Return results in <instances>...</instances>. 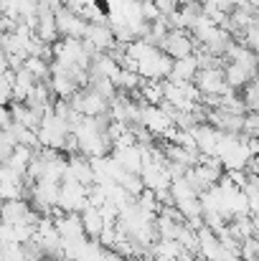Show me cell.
<instances>
[{"mask_svg":"<svg viewBox=\"0 0 259 261\" xmlns=\"http://www.w3.org/2000/svg\"><path fill=\"white\" fill-rule=\"evenodd\" d=\"M36 137H38L41 150H56L59 152L64 147L66 137H69V122L64 117H56L54 112H49V114L41 117Z\"/></svg>","mask_w":259,"mask_h":261,"instance_id":"obj_1","label":"cell"},{"mask_svg":"<svg viewBox=\"0 0 259 261\" xmlns=\"http://www.w3.org/2000/svg\"><path fill=\"white\" fill-rule=\"evenodd\" d=\"M171 66H173L171 59H168L158 46H153L143 59L135 61V74H137L143 82H166L168 74H171Z\"/></svg>","mask_w":259,"mask_h":261,"instance_id":"obj_2","label":"cell"},{"mask_svg":"<svg viewBox=\"0 0 259 261\" xmlns=\"http://www.w3.org/2000/svg\"><path fill=\"white\" fill-rule=\"evenodd\" d=\"M86 205V188L77 180H61L59 182V203L56 208L61 213H82Z\"/></svg>","mask_w":259,"mask_h":261,"instance_id":"obj_3","label":"cell"},{"mask_svg":"<svg viewBox=\"0 0 259 261\" xmlns=\"http://www.w3.org/2000/svg\"><path fill=\"white\" fill-rule=\"evenodd\" d=\"M72 112L79 114V117H104L107 109H109V101L104 96H99L97 91L84 89V91H77L72 96Z\"/></svg>","mask_w":259,"mask_h":261,"instance_id":"obj_4","label":"cell"},{"mask_svg":"<svg viewBox=\"0 0 259 261\" xmlns=\"http://www.w3.org/2000/svg\"><path fill=\"white\" fill-rule=\"evenodd\" d=\"M41 218L38 211H33L23 198L20 200H8V203H0V223H8V226H15V223H28V226H36Z\"/></svg>","mask_w":259,"mask_h":261,"instance_id":"obj_5","label":"cell"},{"mask_svg":"<svg viewBox=\"0 0 259 261\" xmlns=\"http://www.w3.org/2000/svg\"><path fill=\"white\" fill-rule=\"evenodd\" d=\"M158 48H160L171 61H178V59L193 56L196 43H193V38H191L185 31H168V33H166V38L158 43Z\"/></svg>","mask_w":259,"mask_h":261,"instance_id":"obj_6","label":"cell"},{"mask_svg":"<svg viewBox=\"0 0 259 261\" xmlns=\"http://www.w3.org/2000/svg\"><path fill=\"white\" fill-rule=\"evenodd\" d=\"M193 87L198 89L201 96H221V94L229 91V87L224 84V71H221V66L198 69L196 76H193Z\"/></svg>","mask_w":259,"mask_h":261,"instance_id":"obj_7","label":"cell"},{"mask_svg":"<svg viewBox=\"0 0 259 261\" xmlns=\"http://www.w3.org/2000/svg\"><path fill=\"white\" fill-rule=\"evenodd\" d=\"M137 127L148 129L153 137H163L173 127V122L168 119V114L160 107H140V117H137Z\"/></svg>","mask_w":259,"mask_h":261,"instance_id":"obj_8","label":"cell"},{"mask_svg":"<svg viewBox=\"0 0 259 261\" xmlns=\"http://www.w3.org/2000/svg\"><path fill=\"white\" fill-rule=\"evenodd\" d=\"M54 18H56V33H59V36L82 41V36H84V31H86V23L77 15V13H72V10L61 8V10H56V13H54Z\"/></svg>","mask_w":259,"mask_h":261,"instance_id":"obj_9","label":"cell"},{"mask_svg":"<svg viewBox=\"0 0 259 261\" xmlns=\"http://www.w3.org/2000/svg\"><path fill=\"white\" fill-rule=\"evenodd\" d=\"M31 195H33V203L38 211H43L46 216L56 208L59 203V185L56 182H43V180H36L33 188H31Z\"/></svg>","mask_w":259,"mask_h":261,"instance_id":"obj_10","label":"cell"},{"mask_svg":"<svg viewBox=\"0 0 259 261\" xmlns=\"http://www.w3.org/2000/svg\"><path fill=\"white\" fill-rule=\"evenodd\" d=\"M249 163V152H247V145H244V135H239V140L219 158V165L221 170L231 173V170H244Z\"/></svg>","mask_w":259,"mask_h":261,"instance_id":"obj_11","label":"cell"},{"mask_svg":"<svg viewBox=\"0 0 259 261\" xmlns=\"http://www.w3.org/2000/svg\"><path fill=\"white\" fill-rule=\"evenodd\" d=\"M125 173H132V175H140L143 170V150L140 145H132V147H120V150H112L109 155Z\"/></svg>","mask_w":259,"mask_h":261,"instance_id":"obj_12","label":"cell"},{"mask_svg":"<svg viewBox=\"0 0 259 261\" xmlns=\"http://www.w3.org/2000/svg\"><path fill=\"white\" fill-rule=\"evenodd\" d=\"M221 71H224V84L234 91H239L249 82H254V71H249V69L234 64V61H226V66H221Z\"/></svg>","mask_w":259,"mask_h":261,"instance_id":"obj_13","label":"cell"},{"mask_svg":"<svg viewBox=\"0 0 259 261\" xmlns=\"http://www.w3.org/2000/svg\"><path fill=\"white\" fill-rule=\"evenodd\" d=\"M198 71V59L196 56H185V59H178L173 61L171 74H168V82H175V84H185V82H193Z\"/></svg>","mask_w":259,"mask_h":261,"instance_id":"obj_14","label":"cell"},{"mask_svg":"<svg viewBox=\"0 0 259 261\" xmlns=\"http://www.w3.org/2000/svg\"><path fill=\"white\" fill-rule=\"evenodd\" d=\"M36 84H38V82H33V76L26 74L23 69L13 71V74H10V91H13V99H10V101H26Z\"/></svg>","mask_w":259,"mask_h":261,"instance_id":"obj_15","label":"cell"},{"mask_svg":"<svg viewBox=\"0 0 259 261\" xmlns=\"http://www.w3.org/2000/svg\"><path fill=\"white\" fill-rule=\"evenodd\" d=\"M79 221H82V231H84L86 239H89V241H97V236H99L102 228H104V221H102L99 211L91 208V205H86L84 211L79 213Z\"/></svg>","mask_w":259,"mask_h":261,"instance_id":"obj_16","label":"cell"},{"mask_svg":"<svg viewBox=\"0 0 259 261\" xmlns=\"http://www.w3.org/2000/svg\"><path fill=\"white\" fill-rule=\"evenodd\" d=\"M137 99L145 104V107H158L163 104V84L160 82H140L137 87Z\"/></svg>","mask_w":259,"mask_h":261,"instance_id":"obj_17","label":"cell"},{"mask_svg":"<svg viewBox=\"0 0 259 261\" xmlns=\"http://www.w3.org/2000/svg\"><path fill=\"white\" fill-rule=\"evenodd\" d=\"M20 69H23L26 74H31V76H33V82H46V79L51 76L49 64H46L43 59H38V56H26Z\"/></svg>","mask_w":259,"mask_h":261,"instance_id":"obj_18","label":"cell"},{"mask_svg":"<svg viewBox=\"0 0 259 261\" xmlns=\"http://www.w3.org/2000/svg\"><path fill=\"white\" fill-rule=\"evenodd\" d=\"M140 82H143V79H140L135 71L120 69V74H117V79H114V89H122V91H137Z\"/></svg>","mask_w":259,"mask_h":261,"instance_id":"obj_19","label":"cell"},{"mask_svg":"<svg viewBox=\"0 0 259 261\" xmlns=\"http://www.w3.org/2000/svg\"><path fill=\"white\" fill-rule=\"evenodd\" d=\"M20 198H23V182H0V203Z\"/></svg>","mask_w":259,"mask_h":261,"instance_id":"obj_20","label":"cell"},{"mask_svg":"<svg viewBox=\"0 0 259 261\" xmlns=\"http://www.w3.org/2000/svg\"><path fill=\"white\" fill-rule=\"evenodd\" d=\"M104 254H107V249H102L97 241H89L86 249L82 251V256L77 261H104Z\"/></svg>","mask_w":259,"mask_h":261,"instance_id":"obj_21","label":"cell"},{"mask_svg":"<svg viewBox=\"0 0 259 261\" xmlns=\"http://www.w3.org/2000/svg\"><path fill=\"white\" fill-rule=\"evenodd\" d=\"M10 69L0 74V107H5L10 99H13V91H10Z\"/></svg>","mask_w":259,"mask_h":261,"instance_id":"obj_22","label":"cell"},{"mask_svg":"<svg viewBox=\"0 0 259 261\" xmlns=\"http://www.w3.org/2000/svg\"><path fill=\"white\" fill-rule=\"evenodd\" d=\"M10 124V112H8V107H0V129H5Z\"/></svg>","mask_w":259,"mask_h":261,"instance_id":"obj_23","label":"cell"},{"mask_svg":"<svg viewBox=\"0 0 259 261\" xmlns=\"http://www.w3.org/2000/svg\"><path fill=\"white\" fill-rule=\"evenodd\" d=\"M0 261H5V259H3V256H0Z\"/></svg>","mask_w":259,"mask_h":261,"instance_id":"obj_24","label":"cell"}]
</instances>
